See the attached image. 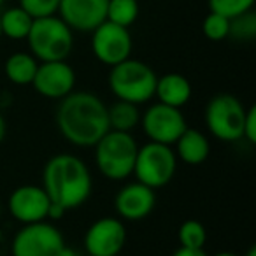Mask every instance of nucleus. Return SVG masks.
Returning <instances> with one entry per match:
<instances>
[{
    "label": "nucleus",
    "mask_w": 256,
    "mask_h": 256,
    "mask_svg": "<svg viewBox=\"0 0 256 256\" xmlns=\"http://www.w3.org/2000/svg\"><path fill=\"white\" fill-rule=\"evenodd\" d=\"M242 140L248 144H256V107L249 106L246 110L244 126H242Z\"/></svg>",
    "instance_id": "bb28decb"
},
{
    "label": "nucleus",
    "mask_w": 256,
    "mask_h": 256,
    "mask_svg": "<svg viewBox=\"0 0 256 256\" xmlns=\"http://www.w3.org/2000/svg\"><path fill=\"white\" fill-rule=\"evenodd\" d=\"M58 256H76V254H74V251H72V249H68L67 246H65V248L62 249L60 254H58Z\"/></svg>",
    "instance_id": "c756f323"
},
{
    "label": "nucleus",
    "mask_w": 256,
    "mask_h": 256,
    "mask_svg": "<svg viewBox=\"0 0 256 256\" xmlns=\"http://www.w3.org/2000/svg\"><path fill=\"white\" fill-rule=\"evenodd\" d=\"M202 32L212 42H220L224 40L230 34V20L224 18V16L218 14V12H210L206 16L202 23Z\"/></svg>",
    "instance_id": "393cba45"
},
{
    "label": "nucleus",
    "mask_w": 256,
    "mask_h": 256,
    "mask_svg": "<svg viewBox=\"0 0 256 256\" xmlns=\"http://www.w3.org/2000/svg\"><path fill=\"white\" fill-rule=\"evenodd\" d=\"M254 36H256V14L252 9L230 20V34H228V37H234L237 40H252Z\"/></svg>",
    "instance_id": "b1692460"
},
{
    "label": "nucleus",
    "mask_w": 256,
    "mask_h": 256,
    "mask_svg": "<svg viewBox=\"0 0 256 256\" xmlns=\"http://www.w3.org/2000/svg\"><path fill=\"white\" fill-rule=\"evenodd\" d=\"M6 136H8V123H6V118L0 114V144L4 142Z\"/></svg>",
    "instance_id": "c85d7f7f"
},
{
    "label": "nucleus",
    "mask_w": 256,
    "mask_h": 256,
    "mask_svg": "<svg viewBox=\"0 0 256 256\" xmlns=\"http://www.w3.org/2000/svg\"><path fill=\"white\" fill-rule=\"evenodd\" d=\"M176 170H178V158L172 146L151 140L144 146H139L132 172V176H136V181L156 192L174 179Z\"/></svg>",
    "instance_id": "423d86ee"
},
{
    "label": "nucleus",
    "mask_w": 256,
    "mask_h": 256,
    "mask_svg": "<svg viewBox=\"0 0 256 256\" xmlns=\"http://www.w3.org/2000/svg\"><path fill=\"white\" fill-rule=\"evenodd\" d=\"M248 107L230 93L214 95L206 106L207 132L221 142H237L242 139V126Z\"/></svg>",
    "instance_id": "0eeeda50"
},
{
    "label": "nucleus",
    "mask_w": 256,
    "mask_h": 256,
    "mask_svg": "<svg viewBox=\"0 0 256 256\" xmlns=\"http://www.w3.org/2000/svg\"><path fill=\"white\" fill-rule=\"evenodd\" d=\"M137 150L139 144L132 134L109 130L93 146V158L98 172L106 179L124 181L134 172Z\"/></svg>",
    "instance_id": "7ed1b4c3"
},
{
    "label": "nucleus",
    "mask_w": 256,
    "mask_h": 256,
    "mask_svg": "<svg viewBox=\"0 0 256 256\" xmlns=\"http://www.w3.org/2000/svg\"><path fill=\"white\" fill-rule=\"evenodd\" d=\"M34 18L22 8H9L0 12V30L2 37L11 40H25L32 28Z\"/></svg>",
    "instance_id": "aec40b11"
},
{
    "label": "nucleus",
    "mask_w": 256,
    "mask_h": 256,
    "mask_svg": "<svg viewBox=\"0 0 256 256\" xmlns=\"http://www.w3.org/2000/svg\"><path fill=\"white\" fill-rule=\"evenodd\" d=\"M39 62L32 56L30 53L20 51V53H12L11 56L6 60L4 72L6 78L16 86H28L32 84L34 78H36Z\"/></svg>",
    "instance_id": "a211bd4d"
},
{
    "label": "nucleus",
    "mask_w": 256,
    "mask_h": 256,
    "mask_svg": "<svg viewBox=\"0 0 256 256\" xmlns=\"http://www.w3.org/2000/svg\"><path fill=\"white\" fill-rule=\"evenodd\" d=\"M82 244L90 256H118L126 244V226L120 218H100L88 226Z\"/></svg>",
    "instance_id": "9b49d317"
},
{
    "label": "nucleus",
    "mask_w": 256,
    "mask_h": 256,
    "mask_svg": "<svg viewBox=\"0 0 256 256\" xmlns=\"http://www.w3.org/2000/svg\"><path fill=\"white\" fill-rule=\"evenodd\" d=\"M178 240L181 248L204 249L207 242V230L198 220H186L178 230Z\"/></svg>",
    "instance_id": "4be33fe9"
},
{
    "label": "nucleus",
    "mask_w": 256,
    "mask_h": 256,
    "mask_svg": "<svg viewBox=\"0 0 256 256\" xmlns=\"http://www.w3.org/2000/svg\"><path fill=\"white\" fill-rule=\"evenodd\" d=\"M51 200L42 186L22 184L11 192L8 198V210L22 224L39 223L48 220Z\"/></svg>",
    "instance_id": "f8f14e48"
},
{
    "label": "nucleus",
    "mask_w": 256,
    "mask_h": 256,
    "mask_svg": "<svg viewBox=\"0 0 256 256\" xmlns=\"http://www.w3.org/2000/svg\"><path fill=\"white\" fill-rule=\"evenodd\" d=\"M65 248L60 228L51 221L23 224L11 242V256H58Z\"/></svg>",
    "instance_id": "6e6552de"
},
{
    "label": "nucleus",
    "mask_w": 256,
    "mask_h": 256,
    "mask_svg": "<svg viewBox=\"0 0 256 256\" xmlns=\"http://www.w3.org/2000/svg\"><path fill=\"white\" fill-rule=\"evenodd\" d=\"M156 79V72L150 65L130 56L121 64L110 67L107 84L116 100L140 106L154 98Z\"/></svg>",
    "instance_id": "20e7f679"
},
{
    "label": "nucleus",
    "mask_w": 256,
    "mask_h": 256,
    "mask_svg": "<svg viewBox=\"0 0 256 256\" xmlns=\"http://www.w3.org/2000/svg\"><path fill=\"white\" fill-rule=\"evenodd\" d=\"M20 8L26 11L34 20L58 14L60 0H20Z\"/></svg>",
    "instance_id": "a878e982"
},
{
    "label": "nucleus",
    "mask_w": 256,
    "mask_h": 256,
    "mask_svg": "<svg viewBox=\"0 0 256 256\" xmlns=\"http://www.w3.org/2000/svg\"><path fill=\"white\" fill-rule=\"evenodd\" d=\"M156 207V192L139 181L126 182L114 196V209L123 221H142Z\"/></svg>",
    "instance_id": "4468645a"
},
{
    "label": "nucleus",
    "mask_w": 256,
    "mask_h": 256,
    "mask_svg": "<svg viewBox=\"0 0 256 256\" xmlns=\"http://www.w3.org/2000/svg\"><path fill=\"white\" fill-rule=\"evenodd\" d=\"M139 18V2L137 0H109L107 2V20L114 25L130 28Z\"/></svg>",
    "instance_id": "412c9836"
},
{
    "label": "nucleus",
    "mask_w": 256,
    "mask_h": 256,
    "mask_svg": "<svg viewBox=\"0 0 256 256\" xmlns=\"http://www.w3.org/2000/svg\"><path fill=\"white\" fill-rule=\"evenodd\" d=\"M172 150H174L178 162L196 167V165H202L209 158L210 142L204 132L188 126L174 142Z\"/></svg>",
    "instance_id": "dca6fc26"
},
{
    "label": "nucleus",
    "mask_w": 256,
    "mask_h": 256,
    "mask_svg": "<svg viewBox=\"0 0 256 256\" xmlns=\"http://www.w3.org/2000/svg\"><path fill=\"white\" fill-rule=\"evenodd\" d=\"M140 126L151 142L172 146L182 132L188 128L186 118L181 109L165 106V104H151L144 114H140Z\"/></svg>",
    "instance_id": "1a4fd4ad"
},
{
    "label": "nucleus",
    "mask_w": 256,
    "mask_h": 256,
    "mask_svg": "<svg viewBox=\"0 0 256 256\" xmlns=\"http://www.w3.org/2000/svg\"><path fill=\"white\" fill-rule=\"evenodd\" d=\"M214 256H238L237 252H232V251H220V252H216Z\"/></svg>",
    "instance_id": "7c9ffc66"
},
{
    "label": "nucleus",
    "mask_w": 256,
    "mask_h": 256,
    "mask_svg": "<svg viewBox=\"0 0 256 256\" xmlns=\"http://www.w3.org/2000/svg\"><path fill=\"white\" fill-rule=\"evenodd\" d=\"M254 2L256 0H207L210 12H218L228 20L251 11L254 8Z\"/></svg>",
    "instance_id": "5701e85b"
},
{
    "label": "nucleus",
    "mask_w": 256,
    "mask_h": 256,
    "mask_svg": "<svg viewBox=\"0 0 256 256\" xmlns=\"http://www.w3.org/2000/svg\"><path fill=\"white\" fill-rule=\"evenodd\" d=\"M172 256H209L204 249H190V248H181L179 246L178 251L172 252Z\"/></svg>",
    "instance_id": "cd10ccee"
},
{
    "label": "nucleus",
    "mask_w": 256,
    "mask_h": 256,
    "mask_svg": "<svg viewBox=\"0 0 256 256\" xmlns=\"http://www.w3.org/2000/svg\"><path fill=\"white\" fill-rule=\"evenodd\" d=\"M88 256H90V254H88Z\"/></svg>",
    "instance_id": "f704fd0d"
},
{
    "label": "nucleus",
    "mask_w": 256,
    "mask_h": 256,
    "mask_svg": "<svg viewBox=\"0 0 256 256\" xmlns=\"http://www.w3.org/2000/svg\"><path fill=\"white\" fill-rule=\"evenodd\" d=\"M132 50V36H130V30L124 26L104 22L92 32L93 56L107 67H114V65L130 58Z\"/></svg>",
    "instance_id": "9d476101"
},
{
    "label": "nucleus",
    "mask_w": 256,
    "mask_h": 256,
    "mask_svg": "<svg viewBox=\"0 0 256 256\" xmlns=\"http://www.w3.org/2000/svg\"><path fill=\"white\" fill-rule=\"evenodd\" d=\"M56 128L60 136L76 148H93L107 132V106L90 92H72L58 100Z\"/></svg>",
    "instance_id": "f257e3e1"
},
{
    "label": "nucleus",
    "mask_w": 256,
    "mask_h": 256,
    "mask_svg": "<svg viewBox=\"0 0 256 256\" xmlns=\"http://www.w3.org/2000/svg\"><path fill=\"white\" fill-rule=\"evenodd\" d=\"M192 95H193L192 82L182 74L168 72V74H164L156 79L154 96H156L160 104L176 107V109H182L190 102Z\"/></svg>",
    "instance_id": "f3484780"
},
{
    "label": "nucleus",
    "mask_w": 256,
    "mask_h": 256,
    "mask_svg": "<svg viewBox=\"0 0 256 256\" xmlns=\"http://www.w3.org/2000/svg\"><path fill=\"white\" fill-rule=\"evenodd\" d=\"M107 120H109L110 130L132 134L134 128L140 123L139 106L124 102V100H114L107 107Z\"/></svg>",
    "instance_id": "6ab92c4d"
},
{
    "label": "nucleus",
    "mask_w": 256,
    "mask_h": 256,
    "mask_svg": "<svg viewBox=\"0 0 256 256\" xmlns=\"http://www.w3.org/2000/svg\"><path fill=\"white\" fill-rule=\"evenodd\" d=\"M109 0H60L58 16L72 32H90L107 20Z\"/></svg>",
    "instance_id": "2eb2a0df"
},
{
    "label": "nucleus",
    "mask_w": 256,
    "mask_h": 256,
    "mask_svg": "<svg viewBox=\"0 0 256 256\" xmlns=\"http://www.w3.org/2000/svg\"><path fill=\"white\" fill-rule=\"evenodd\" d=\"M32 86L40 96L50 100H62L76 88V70L67 60L40 62Z\"/></svg>",
    "instance_id": "ddd939ff"
},
{
    "label": "nucleus",
    "mask_w": 256,
    "mask_h": 256,
    "mask_svg": "<svg viewBox=\"0 0 256 256\" xmlns=\"http://www.w3.org/2000/svg\"><path fill=\"white\" fill-rule=\"evenodd\" d=\"M51 204L65 210L78 209L90 200L93 178L88 165L72 153L53 154L42 168V184Z\"/></svg>",
    "instance_id": "f03ea898"
},
{
    "label": "nucleus",
    "mask_w": 256,
    "mask_h": 256,
    "mask_svg": "<svg viewBox=\"0 0 256 256\" xmlns=\"http://www.w3.org/2000/svg\"><path fill=\"white\" fill-rule=\"evenodd\" d=\"M25 40L37 62L67 60L74 50V32L58 14L34 20Z\"/></svg>",
    "instance_id": "39448f33"
},
{
    "label": "nucleus",
    "mask_w": 256,
    "mask_h": 256,
    "mask_svg": "<svg viewBox=\"0 0 256 256\" xmlns=\"http://www.w3.org/2000/svg\"><path fill=\"white\" fill-rule=\"evenodd\" d=\"M244 256H256V248H254V246H251V248L248 249V252H246Z\"/></svg>",
    "instance_id": "2f4dec72"
},
{
    "label": "nucleus",
    "mask_w": 256,
    "mask_h": 256,
    "mask_svg": "<svg viewBox=\"0 0 256 256\" xmlns=\"http://www.w3.org/2000/svg\"><path fill=\"white\" fill-rule=\"evenodd\" d=\"M6 2H8V0H0V8H2V6H4Z\"/></svg>",
    "instance_id": "473e14b6"
},
{
    "label": "nucleus",
    "mask_w": 256,
    "mask_h": 256,
    "mask_svg": "<svg viewBox=\"0 0 256 256\" xmlns=\"http://www.w3.org/2000/svg\"><path fill=\"white\" fill-rule=\"evenodd\" d=\"M0 39H2V30H0Z\"/></svg>",
    "instance_id": "72a5a7b5"
}]
</instances>
